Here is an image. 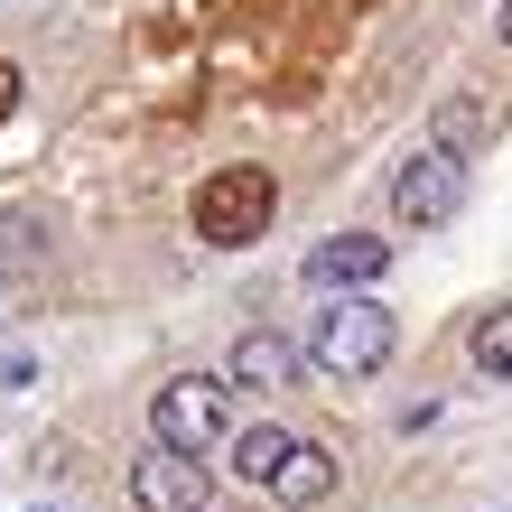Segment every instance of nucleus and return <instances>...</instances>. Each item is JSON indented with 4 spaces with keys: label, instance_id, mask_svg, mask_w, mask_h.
Instances as JSON below:
<instances>
[{
    "label": "nucleus",
    "instance_id": "nucleus-1",
    "mask_svg": "<svg viewBox=\"0 0 512 512\" xmlns=\"http://www.w3.org/2000/svg\"><path fill=\"white\" fill-rule=\"evenodd\" d=\"M233 475L252 494H270V503H326L336 494V457L317 438H298V429H243L233 438Z\"/></svg>",
    "mask_w": 512,
    "mask_h": 512
},
{
    "label": "nucleus",
    "instance_id": "nucleus-2",
    "mask_svg": "<svg viewBox=\"0 0 512 512\" xmlns=\"http://www.w3.org/2000/svg\"><path fill=\"white\" fill-rule=\"evenodd\" d=\"M270 215H280V177L252 168V159H233V168H215V177L196 187V243H215V252L261 243Z\"/></svg>",
    "mask_w": 512,
    "mask_h": 512
},
{
    "label": "nucleus",
    "instance_id": "nucleus-3",
    "mask_svg": "<svg viewBox=\"0 0 512 512\" xmlns=\"http://www.w3.org/2000/svg\"><path fill=\"white\" fill-rule=\"evenodd\" d=\"M391 345H401V326H391V308H373V298H336V308H317V326H308V364L326 382L382 373Z\"/></svg>",
    "mask_w": 512,
    "mask_h": 512
},
{
    "label": "nucleus",
    "instance_id": "nucleus-4",
    "mask_svg": "<svg viewBox=\"0 0 512 512\" xmlns=\"http://www.w3.org/2000/svg\"><path fill=\"white\" fill-rule=\"evenodd\" d=\"M224 429H233V382H205V373L159 382V401H149V438H159V447H187V457H205Z\"/></svg>",
    "mask_w": 512,
    "mask_h": 512
},
{
    "label": "nucleus",
    "instance_id": "nucleus-5",
    "mask_svg": "<svg viewBox=\"0 0 512 512\" xmlns=\"http://www.w3.org/2000/svg\"><path fill=\"white\" fill-rule=\"evenodd\" d=\"M457 205H466V159H457V149L419 140L410 159L391 168V215H401V224H419V233H429V224H447V215H457Z\"/></svg>",
    "mask_w": 512,
    "mask_h": 512
},
{
    "label": "nucleus",
    "instance_id": "nucleus-6",
    "mask_svg": "<svg viewBox=\"0 0 512 512\" xmlns=\"http://www.w3.org/2000/svg\"><path fill=\"white\" fill-rule=\"evenodd\" d=\"M131 503L140 512H205L215 503V475H205V457H187V447H149L131 466Z\"/></svg>",
    "mask_w": 512,
    "mask_h": 512
},
{
    "label": "nucleus",
    "instance_id": "nucleus-7",
    "mask_svg": "<svg viewBox=\"0 0 512 512\" xmlns=\"http://www.w3.org/2000/svg\"><path fill=\"white\" fill-rule=\"evenodd\" d=\"M382 270H391V243H382V233H326V243L308 252V280L317 289H373L382 280Z\"/></svg>",
    "mask_w": 512,
    "mask_h": 512
},
{
    "label": "nucleus",
    "instance_id": "nucleus-8",
    "mask_svg": "<svg viewBox=\"0 0 512 512\" xmlns=\"http://www.w3.org/2000/svg\"><path fill=\"white\" fill-rule=\"evenodd\" d=\"M224 382H243V391H280V382H298V345L280 336V326H252V336L233 345Z\"/></svg>",
    "mask_w": 512,
    "mask_h": 512
},
{
    "label": "nucleus",
    "instance_id": "nucleus-9",
    "mask_svg": "<svg viewBox=\"0 0 512 512\" xmlns=\"http://www.w3.org/2000/svg\"><path fill=\"white\" fill-rule=\"evenodd\" d=\"M485 131H494V103H485V94H447V103L429 112V140H438V149H457V159H466Z\"/></svg>",
    "mask_w": 512,
    "mask_h": 512
},
{
    "label": "nucleus",
    "instance_id": "nucleus-10",
    "mask_svg": "<svg viewBox=\"0 0 512 512\" xmlns=\"http://www.w3.org/2000/svg\"><path fill=\"white\" fill-rule=\"evenodd\" d=\"M466 354H475V373H494V382H512V308H494V317H475V336H466Z\"/></svg>",
    "mask_w": 512,
    "mask_h": 512
},
{
    "label": "nucleus",
    "instance_id": "nucleus-11",
    "mask_svg": "<svg viewBox=\"0 0 512 512\" xmlns=\"http://www.w3.org/2000/svg\"><path fill=\"white\" fill-rule=\"evenodd\" d=\"M10 112H19V66L0 56V122H10Z\"/></svg>",
    "mask_w": 512,
    "mask_h": 512
},
{
    "label": "nucleus",
    "instance_id": "nucleus-12",
    "mask_svg": "<svg viewBox=\"0 0 512 512\" xmlns=\"http://www.w3.org/2000/svg\"><path fill=\"white\" fill-rule=\"evenodd\" d=\"M494 28H503V47H512V0H503V10H494Z\"/></svg>",
    "mask_w": 512,
    "mask_h": 512
}]
</instances>
